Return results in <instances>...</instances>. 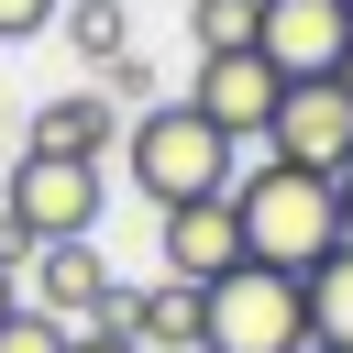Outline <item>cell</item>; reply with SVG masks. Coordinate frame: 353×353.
<instances>
[{"label": "cell", "instance_id": "19", "mask_svg": "<svg viewBox=\"0 0 353 353\" xmlns=\"http://www.w3.org/2000/svg\"><path fill=\"white\" fill-rule=\"evenodd\" d=\"M66 353H132V342H121V331L99 320V331H66Z\"/></svg>", "mask_w": 353, "mask_h": 353}, {"label": "cell", "instance_id": "14", "mask_svg": "<svg viewBox=\"0 0 353 353\" xmlns=\"http://www.w3.org/2000/svg\"><path fill=\"white\" fill-rule=\"evenodd\" d=\"M254 22H265V0H188L199 55H243V44H254Z\"/></svg>", "mask_w": 353, "mask_h": 353}, {"label": "cell", "instance_id": "1", "mask_svg": "<svg viewBox=\"0 0 353 353\" xmlns=\"http://www.w3.org/2000/svg\"><path fill=\"white\" fill-rule=\"evenodd\" d=\"M232 221H243V265H276V276H309L320 254H342V199H331V176H309V165H254V176H232Z\"/></svg>", "mask_w": 353, "mask_h": 353}, {"label": "cell", "instance_id": "8", "mask_svg": "<svg viewBox=\"0 0 353 353\" xmlns=\"http://www.w3.org/2000/svg\"><path fill=\"white\" fill-rule=\"evenodd\" d=\"M110 265H99V243H33V265H22V309H44V320H66V331H99L110 320Z\"/></svg>", "mask_w": 353, "mask_h": 353}, {"label": "cell", "instance_id": "5", "mask_svg": "<svg viewBox=\"0 0 353 353\" xmlns=\"http://www.w3.org/2000/svg\"><path fill=\"white\" fill-rule=\"evenodd\" d=\"M265 154L276 165H309V176H342L353 165V88L342 77H298L265 121Z\"/></svg>", "mask_w": 353, "mask_h": 353}, {"label": "cell", "instance_id": "18", "mask_svg": "<svg viewBox=\"0 0 353 353\" xmlns=\"http://www.w3.org/2000/svg\"><path fill=\"white\" fill-rule=\"evenodd\" d=\"M0 265H11V276L33 265V243H22V221H11V210H0Z\"/></svg>", "mask_w": 353, "mask_h": 353}, {"label": "cell", "instance_id": "16", "mask_svg": "<svg viewBox=\"0 0 353 353\" xmlns=\"http://www.w3.org/2000/svg\"><path fill=\"white\" fill-rule=\"evenodd\" d=\"M143 88H154V66H143V55H110V66H99V99H110V110H121V99L143 110Z\"/></svg>", "mask_w": 353, "mask_h": 353}, {"label": "cell", "instance_id": "17", "mask_svg": "<svg viewBox=\"0 0 353 353\" xmlns=\"http://www.w3.org/2000/svg\"><path fill=\"white\" fill-rule=\"evenodd\" d=\"M55 11H66V0H0V44H22V33H55Z\"/></svg>", "mask_w": 353, "mask_h": 353}, {"label": "cell", "instance_id": "12", "mask_svg": "<svg viewBox=\"0 0 353 353\" xmlns=\"http://www.w3.org/2000/svg\"><path fill=\"white\" fill-rule=\"evenodd\" d=\"M298 287H309V353H353V243L320 254Z\"/></svg>", "mask_w": 353, "mask_h": 353}, {"label": "cell", "instance_id": "4", "mask_svg": "<svg viewBox=\"0 0 353 353\" xmlns=\"http://www.w3.org/2000/svg\"><path fill=\"white\" fill-rule=\"evenodd\" d=\"M99 199H110L99 165H77V154H22L0 210L22 221V243H88V232H99Z\"/></svg>", "mask_w": 353, "mask_h": 353}, {"label": "cell", "instance_id": "2", "mask_svg": "<svg viewBox=\"0 0 353 353\" xmlns=\"http://www.w3.org/2000/svg\"><path fill=\"white\" fill-rule=\"evenodd\" d=\"M121 165L154 210H188V199H221L232 188V132H210L188 99H143L121 121Z\"/></svg>", "mask_w": 353, "mask_h": 353}, {"label": "cell", "instance_id": "9", "mask_svg": "<svg viewBox=\"0 0 353 353\" xmlns=\"http://www.w3.org/2000/svg\"><path fill=\"white\" fill-rule=\"evenodd\" d=\"M154 265H165L176 287H221V276L243 265V221H232V188H221V199H188V210H165V232H154Z\"/></svg>", "mask_w": 353, "mask_h": 353}, {"label": "cell", "instance_id": "3", "mask_svg": "<svg viewBox=\"0 0 353 353\" xmlns=\"http://www.w3.org/2000/svg\"><path fill=\"white\" fill-rule=\"evenodd\" d=\"M199 353H309V287L276 265H232L199 287Z\"/></svg>", "mask_w": 353, "mask_h": 353}, {"label": "cell", "instance_id": "7", "mask_svg": "<svg viewBox=\"0 0 353 353\" xmlns=\"http://www.w3.org/2000/svg\"><path fill=\"white\" fill-rule=\"evenodd\" d=\"M276 99H287V77H276L254 44H243V55H199V77H188V110H199L210 132H232V143H265Z\"/></svg>", "mask_w": 353, "mask_h": 353}, {"label": "cell", "instance_id": "23", "mask_svg": "<svg viewBox=\"0 0 353 353\" xmlns=\"http://www.w3.org/2000/svg\"><path fill=\"white\" fill-rule=\"evenodd\" d=\"M342 11H353V0H342Z\"/></svg>", "mask_w": 353, "mask_h": 353}, {"label": "cell", "instance_id": "11", "mask_svg": "<svg viewBox=\"0 0 353 353\" xmlns=\"http://www.w3.org/2000/svg\"><path fill=\"white\" fill-rule=\"evenodd\" d=\"M22 154H77V165H110L121 154V110L99 99V88H66V99H44L33 110V143Z\"/></svg>", "mask_w": 353, "mask_h": 353}, {"label": "cell", "instance_id": "20", "mask_svg": "<svg viewBox=\"0 0 353 353\" xmlns=\"http://www.w3.org/2000/svg\"><path fill=\"white\" fill-rule=\"evenodd\" d=\"M331 199H342V243H353V165H342V176H331Z\"/></svg>", "mask_w": 353, "mask_h": 353}, {"label": "cell", "instance_id": "10", "mask_svg": "<svg viewBox=\"0 0 353 353\" xmlns=\"http://www.w3.org/2000/svg\"><path fill=\"white\" fill-rule=\"evenodd\" d=\"M110 331H121L132 353H199V287H176V276L121 287V298H110Z\"/></svg>", "mask_w": 353, "mask_h": 353}, {"label": "cell", "instance_id": "15", "mask_svg": "<svg viewBox=\"0 0 353 353\" xmlns=\"http://www.w3.org/2000/svg\"><path fill=\"white\" fill-rule=\"evenodd\" d=\"M0 353H66V320H44V309H11V320H0Z\"/></svg>", "mask_w": 353, "mask_h": 353}, {"label": "cell", "instance_id": "22", "mask_svg": "<svg viewBox=\"0 0 353 353\" xmlns=\"http://www.w3.org/2000/svg\"><path fill=\"white\" fill-rule=\"evenodd\" d=\"M342 88H353V55H342Z\"/></svg>", "mask_w": 353, "mask_h": 353}, {"label": "cell", "instance_id": "13", "mask_svg": "<svg viewBox=\"0 0 353 353\" xmlns=\"http://www.w3.org/2000/svg\"><path fill=\"white\" fill-rule=\"evenodd\" d=\"M55 22H66V44H77L88 66H110V55H132V22H121V0H66Z\"/></svg>", "mask_w": 353, "mask_h": 353}, {"label": "cell", "instance_id": "6", "mask_svg": "<svg viewBox=\"0 0 353 353\" xmlns=\"http://www.w3.org/2000/svg\"><path fill=\"white\" fill-rule=\"evenodd\" d=\"M254 55H265L287 88H298V77H342V55H353V11H342V0H265Z\"/></svg>", "mask_w": 353, "mask_h": 353}, {"label": "cell", "instance_id": "21", "mask_svg": "<svg viewBox=\"0 0 353 353\" xmlns=\"http://www.w3.org/2000/svg\"><path fill=\"white\" fill-rule=\"evenodd\" d=\"M11 309H22V276H11V265H0V320H11Z\"/></svg>", "mask_w": 353, "mask_h": 353}]
</instances>
